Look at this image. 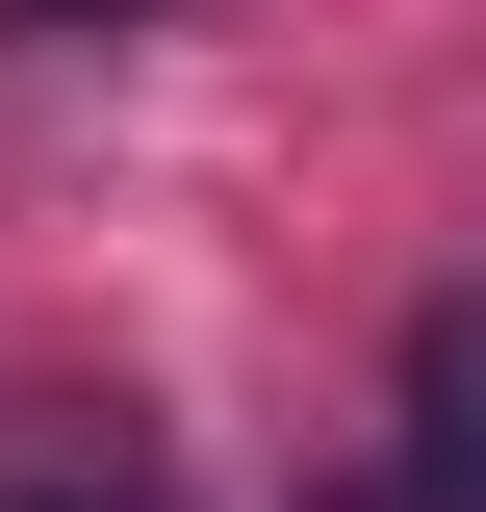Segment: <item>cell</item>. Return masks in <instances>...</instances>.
<instances>
[{"label": "cell", "instance_id": "7a4b0ae2", "mask_svg": "<svg viewBox=\"0 0 486 512\" xmlns=\"http://www.w3.org/2000/svg\"><path fill=\"white\" fill-rule=\"evenodd\" d=\"M307 512H486V487H461V461H333Z\"/></svg>", "mask_w": 486, "mask_h": 512}, {"label": "cell", "instance_id": "6da1fadb", "mask_svg": "<svg viewBox=\"0 0 486 512\" xmlns=\"http://www.w3.org/2000/svg\"><path fill=\"white\" fill-rule=\"evenodd\" d=\"M410 461H461V487H486V308L410 333Z\"/></svg>", "mask_w": 486, "mask_h": 512}, {"label": "cell", "instance_id": "277c9868", "mask_svg": "<svg viewBox=\"0 0 486 512\" xmlns=\"http://www.w3.org/2000/svg\"><path fill=\"white\" fill-rule=\"evenodd\" d=\"M77 512H103V487H77Z\"/></svg>", "mask_w": 486, "mask_h": 512}, {"label": "cell", "instance_id": "3957f363", "mask_svg": "<svg viewBox=\"0 0 486 512\" xmlns=\"http://www.w3.org/2000/svg\"><path fill=\"white\" fill-rule=\"evenodd\" d=\"M0 26H154V0H0Z\"/></svg>", "mask_w": 486, "mask_h": 512}]
</instances>
